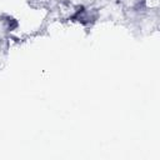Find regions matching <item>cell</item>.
I'll return each mask as SVG.
<instances>
[{"instance_id": "6da1fadb", "label": "cell", "mask_w": 160, "mask_h": 160, "mask_svg": "<svg viewBox=\"0 0 160 160\" xmlns=\"http://www.w3.org/2000/svg\"><path fill=\"white\" fill-rule=\"evenodd\" d=\"M5 24H6V28H8V30H9V31H12V30L18 29V26H19L18 20H16V19H14V18H11V16H6Z\"/></svg>"}]
</instances>
